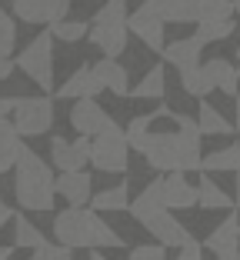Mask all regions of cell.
<instances>
[{
  "instance_id": "6da1fadb",
  "label": "cell",
  "mask_w": 240,
  "mask_h": 260,
  "mask_svg": "<svg viewBox=\"0 0 240 260\" xmlns=\"http://www.w3.org/2000/svg\"><path fill=\"white\" fill-rule=\"evenodd\" d=\"M54 240L70 250H120V247H127V237H120L90 207L60 210L54 217Z\"/></svg>"
},
{
  "instance_id": "7a4b0ae2",
  "label": "cell",
  "mask_w": 240,
  "mask_h": 260,
  "mask_svg": "<svg viewBox=\"0 0 240 260\" xmlns=\"http://www.w3.org/2000/svg\"><path fill=\"white\" fill-rule=\"evenodd\" d=\"M54 167L40 157L37 150L23 144L20 157L14 164V200L20 210H30V214H47L54 210L57 204V190H54Z\"/></svg>"
},
{
  "instance_id": "3957f363",
  "label": "cell",
  "mask_w": 240,
  "mask_h": 260,
  "mask_svg": "<svg viewBox=\"0 0 240 260\" xmlns=\"http://www.w3.org/2000/svg\"><path fill=\"white\" fill-rule=\"evenodd\" d=\"M127 160H130L127 137H124V130H120V123L110 120L97 137H90L87 164H93V170H100V174H124Z\"/></svg>"
},
{
  "instance_id": "277c9868",
  "label": "cell",
  "mask_w": 240,
  "mask_h": 260,
  "mask_svg": "<svg viewBox=\"0 0 240 260\" xmlns=\"http://www.w3.org/2000/svg\"><path fill=\"white\" fill-rule=\"evenodd\" d=\"M14 63L44 93H54V37H50V30H40V37H33L30 44L23 47L20 54L14 57Z\"/></svg>"
},
{
  "instance_id": "5b68a950",
  "label": "cell",
  "mask_w": 240,
  "mask_h": 260,
  "mask_svg": "<svg viewBox=\"0 0 240 260\" xmlns=\"http://www.w3.org/2000/svg\"><path fill=\"white\" fill-rule=\"evenodd\" d=\"M14 130L17 137H44V134H50L54 130V100L47 97V93H40V97H14Z\"/></svg>"
},
{
  "instance_id": "8992f818",
  "label": "cell",
  "mask_w": 240,
  "mask_h": 260,
  "mask_svg": "<svg viewBox=\"0 0 240 260\" xmlns=\"http://www.w3.org/2000/svg\"><path fill=\"white\" fill-rule=\"evenodd\" d=\"M140 153H144V160H147L157 174H180V153H177L174 130H150Z\"/></svg>"
},
{
  "instance_id": "52a82bcc",
  "label": "cell",
  "mask_w": 240,
  "mask_h": 260,
  "mask_svg": "<svg viewBox=\"0 0 240 260\" xmlns=\"http://www.w3.org/2000/svg\"><path fill=\"white\" fill-rule=\"evenodd\" d=\"M87 150H90V137L67 140V137H50V167L57 174H74V170L87 167Z\"/></svg>"
},
{
  "instance_id": "ba28073f",
  "label": "cell",
  "mask_w": 240,
  "mask_h": 260,
  "mask_svg": "<svg viewBox=\"0 0 240 260\" xmlns=\"http://www.w3.org/2000/svg\"><path fill=\"white\" fill-rule=\"evenodd\" d=\"M110 120H114V117L97 104V97H84L70 107V127L77 130L80 137H97Z\"/></svg>"
},
{
  "instance_id": "9c48e42d",
  "label": "cell",
  "mask_w": 240,
  "mask_h": 260,
  "mask_svg": "<svg viewBox=\"0 0 240 260\" xmlns=\"http://www.w3.org/2000/svg\"><path fill=\"white\" fill-rule=\"evenodd\" d=\"M70 10V0H14V17L23 23H57Z\"/></svg>"
},
{
  "instance_id": "30bf717a",
  "label": "cell",
  "mask_w": 240,
  "mask_h": 260,
  "mask_svg": "<svg viewBox=\"0 0 240 260\" xmlns=\"http://www.w3.org/2000/svg\"><path fill=\"white\" fill-rule=\"evenodd\" d=\"M163 27H167V23H160L154 14H147L144 7H137L133 14H127V34H133V37L147 47L150 54H160L163 44H167V37H163Z\"/></svg>"
},
{
  "instance_id": "8fae6325",
  "label": "cell",
  "mask_w": 240,
  "mask_h": 260,
  "mask_svg": "<svg viewBox=\"0 0 240 260\" xmlns=\"http://www.w3.org/2000/svg\"><path fill=\"white\" fill-rule=\"evenodd\" d=\"M87 40H90L104 57L120 60V54L127 50V40H130V34H127V20L124 23H90Z\"/></svg>"
},
{
  "instance_id": "7c38bea8",
  "label": "cell",
  "mask_w": 240,
  "mask_h": 260,
  "mask_svg": "<svg viewBox=\"0 0 240 260\" xmlns=\"http://www.w3.org/2000/svg\"><path fill=\"white\" fill-rule=\"evenodd\" d=\"M144 227H147L150 237H157V244H160V247H174V250H180L184 244H190V240H194V234L187 230V223H180L170 210L157 214L154 220H147Z\"/></svg>"
},
{
  "instance_id": "4fadbf2b",
  "label": "cell",
  "mask_w": 240,
  "mask_h": 260,
  "mask_svg": "<svg viewBox=\"0 0 240 260\" xmlns=\"http://www.w3.org/2000/svg\"><path fill=\"white\" fill-rule=\"evenodd\" d=\"M100 90L104 87H100V80L93 77V67L90 63H80L60 87H54V97L57 100H84V97H97Z\"/></svg>"
},
{
  "instance_id": "5bb4252c",
  "label": "cell",
  "mask_w": 240,
  "mask_h": 260,
  "mask_svg": "<svg viewBox=\"0 0 240 260\" xmlns=\"http://www.w3.org/2000/svg\"><path fill=\"white\" fill-rule=\"evenodd\" d=\"M127 210H130V217L137 223H147V220H154L157 214H163L167 204H163V180L160 177H154V180L127 204Z\"/></svg>"
},
{
  "instance_id": "9a60e30c",
  "label": "cell",
  "mask_w": 240,
  "mask_h": 260,
  "mask_svg": "<svg viewBox=\"0 0 240 260\" xmlns=\"http://www.w3.org/2000/svg\"><path fill=\"white\" fill-rule=\"evenodd\" d=\"M203 250H214V257H224V253H240V217L227 214V220H220L217 227L210 230V237L203 240Z\"/></svg>"
},
{
  "instance_id": "2e32d148",
  "label": "cell",
  "mask_w": 240,
  "mask_h": 260,
  "mask_svg": "<svg viewBox=\"0 0 240 260\" xmlns=\"http://www.w3.org/2000/svg\"><path fill=\"white\" fill-rule=\"evenodd\" d=\"M163 180V204L167 210H190L197 207V184L187 174H160Z\"/></svg>"
},
{
  "instance_id": "e0dca14e",
  "label": "cell",
  "mask_w": 240,
  "mask_h": 260,
  "mask_svg": "<svg viewBox=\"0 0 240 260\" xmlns=\"http://www.w3.org/2000/svg\"><path fill=\"white\" fill-rule=\"evenodd\" d=\"M54 190H57V197L67 200V207H87V204H90L93 180H90V174H87V170H74V174H57Z\"/></svg>"
},
{
  "instance_id": "ac0fdd59",
  "label": "cell",
  "mask_w": 240,
  "mask_h": 260,
  "mask_svg": "<svg viewBox=\"0 0 240 260\" xmlns=\"http://www.w3.org/2000/svg\"><path fill=\"white\" fill-rule=\"evenodd\" d=\"M140 7L154 14L160 23H194L197 20V0H144Z\"/></svg>"
},
{
  "instance_id": "d6986e66",
  "label": "cell",
  "mask_w": 240,
  "mask_h": 260,
  "mask_svg": "<svg viewBox=\"0 0 240 260\" xmlns=\"http://www.w3.org/2000/svg\"><path fill=\"white\" fill-rule=\"evenodd\" d=\"M200 54H203V44L194 37H184V40H170V44H163L160 50V63H167V67H177L180 74L190 67H197L200 63Z\"/></svg>"
},
{
  "instance_id": "ffe728a7",
  "label": "cell",
  "mask_w": 240,
  "mask_h": 260,
  "mask_svg": "<svg viewBox=\"0 0 240 260\" xmlns=\"http://www.w3.org/2000/svg\"><path fill=\"white\" fill-rule=\"evenodd\" d=\"M93 77L100 80L104 90H110L114 97H130V74L120 60L114 57H100V60L93 63Z\"/></svg>"
},
{
  "instance_id": "44dd1931",
  "label": "cell",
  "mask_w": 240,
  "mask_h": 260,
  "mask_svg": "<svg viewBox=\"0 0 240 260\" xmlns=\"http://www.w3.org/2000/svg\"><path fill=\"white\" fill-rule=\"evenodd\" d=\"M203 70H207L214 90L227 93V97H237V93H240V77H237V67H233L230 60H224V57H214V60L203 63Z\"/></svg>"
},
{
  "instance_id": "7402d4cb",
  "label": "cell",
  "mask_w": 240,
  "mask_h": 260,
  "mask_svg": "<svg viewBox=\"0 0 240 260\" xmlns=\"http://www.w3.org/2000/svg\"><path fill=\"white\" fill-rule=\"evenodd\" d=\"M200 174V184H197V207L200 210H233V197L224 190L220 184L210 180V174L197 170Z\"/></svg>"
},
{
  "instance_id": "603a6c76",
  "label": "cell",
  "mask_w": 240,
  "mask_h": 260,
  "mask_svg": "<svg viewBox=\"0 0 240 260\" xmlns=\"http://www.w3.org/2000/svg\"><path fill=\"white\" fill-rule=\"evenodd\" d=\"M163 93H167V63H154L130 87V97H137V100H160Z\"/></svg>"
},
{
  "instance_id": "cb8c5ba5",
  "label": "cell",
  "mask_w": 240,
  "mask_h": 260,
  "mask_svg": "<svg viewBox=\"0 0 240 260\" xmlns=\"http://www.w3.org/2000/svg\"><path fill=\"white\" fill-rule=\"evenodd\" d=\"M167 104H160L157 110H150V114H137L130 123L124 127V137H127V147L130 150H144V140H147V134H150V127H154V120H160V117H167Z\"/></svg>"
},
{
  "instance_id": "d4e9b609",
  "label": "cell",
  "mask_w": 240,
  "mask_h": 260,
  "mask_svg": "<svg viewBox=\"0 0 240 260\" xmlns=\"http://www.w3.org/2000/svg\"><path fill=\"white\" fill-rule=\"evenodd\" d=\"M200 170L203 174H220V170H230V174H240V140L224 150L203 153L200 157Z\"/></svg>"
},
{
  "instance_id": "484cf974",
  "label": "cell",
  "mask_w": 240,
  "mask_h": 260,
  "mask_svg": "<svg viewBox=\"0 0 240 260\" xmlns=\"http://www.w3.org/2000/svg\"><path fill=\"white\" fill-rule=\"evenodd\" d=\"M197 127H200V134H214V137H224V134H233V123L227 120L220 110H214V104H207V100H200L197 104Z\"/></svg>"
},
{
  "instance_id": "4316f807",
  "label": "cell",
  "mask_w": 240,
  "mask_h": 260,
  "mask_svg": "<svg viewBox=\"0 0 240 260\" xmlns=\"http://www.w3.org/2000/svg\"><path fill=\"white\" fill-rule=\"evenodd\" d=\"M127 204H130V190H127V184H114V187H107V190H100V193H93L90 197V210H97V214H104V210H127Z\"/></svg>"
},
{
  "instance_id": "83f0119b",
  "label": "cell",
  "mask_w": 240,
  "mask_h": 260,
  "mask_svg": "<svg viewBox=\"0 0 240 260\" xmlns=\"http://www.w3.org/2000/svg\"><path fill=\"white\" fill-rule=\"evenodd\" d=\"M197 23V34H194V40H200L203 47L207 44H220V40H227L233 34V27L237 23L230 20V17H217V20H194Z\"/></svg>"
},
{
  "instance_id": "f1b7e54d",
  "label": "cell",
  "mask_w": 240,
  "mask_h": 260,
  "mask_svg": "<svg viewBox=\"0 0 240 260\" xmlns=\"http://www.w3.org/2000/svg\"><path fill=\"white\" fill-rule=\"evenodd\" d=\"M47 237L40 234V227H33L23 214H14V247H23V250H37L44 247Z\"/></svg>"
},
{
  "instance_id": "f546056e",
  "label": "cell",
  "mask_w": 240,
  "mask_h": 260,
  "mask_svg": "<svg viewBox=\"0 0 240 260\" xmlns=\"http://www.w3.org/2000/svg\"><path fill=\"white\" fill-rule=\"evenodd\" d=\"M47 30H50V37H54V40H63V44H80V40H87L90 23H87V20H70V17H63V20L50 23Z\"/></svg>"
},
{
  "instance_id": "4dcf8cb0",
  "label": "cell",
  "mask_w": 240,
  "mask_h": 260,
  "mask_svg": "<svg viewBox=\"0 0 240 260\" xmlns=\"http://www.w3.org/2000/svg\"><path fill=\"white\" fill-rule=\"evenodd\" d=\"M180 87H184V93H190V97H197V100H203L210 90H214V84H210V77H207V70H203V63L184 70V74H180Z\"/></svg>"
},
{
  "instance_id": "1f68e13d",
  "label": "cell",
  "mask_w": 240,
  "mask_h": 260,
  "mask_svg": "<svg viewBox=\"0 0 240 260\" xmlns=\"http://www.w3.org/2000/svg\"><path fill=\"white\" fill-rule=\"evenodd\" d=\"M20 150H23V140L17 137V130H14V127L4 130V134H0V174L14 170V164H17V157H20Z\"/></svg>"
},
{
  "instance_id": "d6a6232c",
  "label": "cell",
  "mask_w": 240,
  "mask_h": 260,
  "mask_svg": "<svg viewBox=\"0 0 240 260\" xmlns=\"http://www.w3.org/2000/svg\"><path fill=\"white\" fill-rule=\"evenodd\" d=\"M14 47H17V23L7 10L0 7V60L14 57Z\"/></svg>"
},
{
  "instance_id": "836d02e7",
  "label": "cell",
  "mask_w": 240,
  "mask_h": 260,
  "mask_svg": "<svg viewBox=\"0 0 240 260\" xmlns=\"http://www.w3.org/2000/svg\"><path fill=\"white\" fill-rule=\"evenodd\" d=\"M217 17H233L230 0H197V20H217Z\"/></svg>"
},
{
  "instance_id": "e575fe53",
  "label": "cell",
  "mask_w": 240,
  "mask_h": 260,
  "mask_svg": "<svg viewBox=\"0 0 240 260\" xmlns=\"http://www.w3.org/2000/svg\"><path fill=\"white\" fill-rule=\"evenodd\" d=\"M127 0H107L97 14H93V23H124L127 20Z\"/></svg>"
},
{
  "instance_id": "d590c367",
  "label": "cell",
  "mask_w": 240,
  "mask_h": 260,
  "mask_svg": "<svg viewBox=\"0 0 240 260\" xmlns=\"http://www.w3.org/2000/svg\"><path fill=\"white\" fill-rule=\"evenodd\" d=\"M127 260H167V247L160 244H140L127 253Z\"/></svg>"
},
{
  "instance_id": "8d00e7d4",
  "label": "cell",
  "mask_w": 240,
  "mask_h": 260,
  "mask_svg": "<svg viewBox=\"0 0 240 260\" xmlns=\"http://www.w3.org/2000/svg\"><path fill=\"white\" fill-rule=\"evenodd\" d=\"M33 253H37L40 260H74V250L63 247V244H44V247H37Z\"/></svg>"
},
{
  "instance_id": "74e56055",
  "label": "cell",
  "mask_w": 240,
  "mask_h": 260,
  "mask_svg": "<svg viewBox=\"0 0 240 260\" xmlns=\"http://www.w3.org/2000/svg\"><path fill=\"white\" fill-rule=\"evenodd\" d=\"M170 260V257H167ZM174 260H203V247H200V240H190V244H184L177 253H174Z\"/></svg>"
},
{
  "instance_id": "f35d334b",
  "label": "cell",
  "mask_w": 240,
  "mask_h": 260,
  "mask_svg": "<svg viewBox=\"0 0 240 260\" xmlns=\"http://www.w3.org/2000/svg\"><path fill=\"white\" fill-rule=\"evenodd\" d=\"M14 214H17L14 207H10V204H4V200H0V230H4V227H7L10 220H14Z\"/></svg>"
},
{
  "instance_id": "ab89813d",
  "label": "cell",
  "mask_w": 240,
  "mask_h": 260,
  "mask_svg": "<svg viewBox=\"0 0 240 260\" xmlns=\"http://www.w3.org/2000/svg\"><path fill=\"white\" fill-rule=\"evenodd\" d=\"M14 110V97H0V120H7Z\"/></svg>"
},
{
  "instance_id": "60d3db41",
  "label": "cell",
  "mask_w": 240,
  "mask_h": 260,
  "mask_svg": "<svg viewBox=\"0 0 240 260\" xmlns=\"http://www.w3.org/2000/svg\"><path fill=\"white\" fill-rule=\"evenodd\" d=\"M14 67H17V63H14V57H7V60H0V80H7V77L14 74Z\"/></svg>"
},
{
  "instance_id": "b9f144b4",
  "label": "cell",
  "mask_w": 240,
  "mask_h": 260,
  "mask_svg": "<svg viewBox=\"0 0 240 260\" xmlns=\"http://www.w3.org/2000/svg\"><path fill=\"white\" fill-rule=\"evenodd\" d=\"M233 100H237V117H233V130H240V93H237Z\"/></svg>"
},
{
  "instance_id": "7bdbcfd3",
  "label": "cell",
  "mask_w": 240,
  "mask_h": 260,
  "mask_svg": "<svg viewBox=\"0 0 240 260\" xmlns=\"http://www.w3.org/2000/svg\"><path fill=\"white\" fill-rule=\"evenodd\" d=\"M10 253H14V247H0V260H10Z\"/></svg>"
},
{
  "instance_id": "ee69618b",
  "label": "cell",
  "mask_w": 240,
  "mask_h": 260,
  "mask_svg": "<svg viewBox=\"0 0 240 260\" xmlns=\"http://www.w3.org/2000/svg\"><path fill=\"white\" fill-rule=\"evenodd\" d=\"M233 207H240V174H237V193H233Z\"/></svg>"
},
{
  "instance_id": "f6af8a7d",
  "label": "cell",
  "mask_w": 240,
  "mask_h": 260,
  "mask_svg": "<svg viewBox=\"0 0 240 260\" xmlns=\"http://www.w3.org/2000/svg\"><path fill=\"white\" fill-rule=\"evenodd\" d=\"M90 260H107V257H104L100 250H90Z\"/></svg>"
},
{
  "instance_id": "bcb514c9",
  "label": "cell",
  "mask_w": 240,
  "mask_h": 260,
  "mask_svg": "<svg viewBox=\"0 0 240 260\" xmlns=\"http://www.w3.org/2000/svg\"><path fill=\"white\" fill-rule=\"evenodd\" d=\"M230 4H233V14L240 17V0H230Z\"/></svg>"
},
{
  "instance_id": "7dc6e473",
  "label": "cell",
  "mask_w": 240,
  "mask_h": 260,
  "mask_svg": "<svg viewBox=\"0 0 240 260\" xmlns=\"http://www.w3.org/2000/svg\"><path fill=\"white\" fill-rule=\"evenodd\" d=\"M233 67H237V77H240V47H237V63H233Z\"/></svg>"
},
{
  "instance_id": "c3c4849f",
  "label": "cell",
  "mask_w": 240,
  "mask_h": 260,
  "mask_svg": "<svg viewBox=\"0 0 240 260\" xmlns=\"http://www.w3.org/2000/svg\"><path fill=\"white\" fill-rule=\"evenodd\" d=\"M27 260H40V257H37V253H33V250H30V257H27Z\"/></svg>"
}]
</instances>
